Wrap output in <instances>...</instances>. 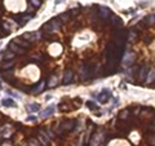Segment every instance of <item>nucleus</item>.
I'll return each mask as SVG.
<instances>
[{"label": "nucleus", "mask_w": 155, "mask_h": 146, "mask_svg": "<svg viewBox=\"0 0 155 146\" xmlns=\"http://www.w3.org/2000/svg\"><path fill=\"white\" fill-rule=\"evenodd\" d=\"M72 79V71L71 70H66L65 75H64V84H69Z\"/></svg>", "instance_id": "nucleus-5"}, {"label": "nucleus", "mask_w": 155, "mask_h": 146, "mask_svg": "<svg viewBox=\"0 0 155 146\" xmlns=\"http://www.w3.org/2000/svg\"><path fill=\"white\" fill-rule=\"evenodd\" d=\"M39 38V35H36L35 32H27L23 35V39H28V40H36Z\"/></svg>", "instance_id": "nucleus-6"}, {"label": "nucleus", "mask_w": 155, "mask_h": 146, "mask_svg": "<svg viewBox=\"0 0 155 146\" xmlns=\"http://www.w3.org/2000/svg\"><path fill=\"white\" fill-rule=\"evenodd\" d=\"M11 49H12L13 52H16V53H19V55H22V53H23V52H25V51H23V49H22V48H19V47H17V45H14V44H13V43H12V44H11Z\"/></svg>", "instance_id": "nucleus-7"}, {"label": "nucleus", "mask_w": 155, "mask_h": 146, "mask_svg": "<svg viewBox=\"0 0 155 146\" xmlns=\"http://www.w3.org/2000/svg\"><path fill=\"white\" fill-rule=\"evenodd\" d=\"M2 146H12V145H11V144H3Z\"/></svg>", "instance_id": "nucleus-16"}, {"label": "nucleus", "mask_w": 155, "mask_h": 146, "mask_svg": "<svg viewBox=\"0 0 155 146\" xmlns=\"http://www.w3.org/2000/svg\"><path fill=\"white\" fill-rule=\"evenodd\" d=\"M2 105L4 106V108H16L17 104L16 101H14L13 98H11V97H5V98L2 100Z\"/></svg>", "instance_id": "nucleus-1"}, {"label": "nucleus", "mask_w": 155, "mask_h": 146, "mask_svg": "<svg viewBox=\"0 0 155 146\" xmlns=\"http://www.w3.org/2000/svg\"><path fill=\"white\" fill-rule=\"evenodd\" d=\"M54 110H56V108L53 105L52 106H48L45 110L40 111V116H41V118H47V116H49V115H52L53 113H54Z\"/></svg>", "instance_id": "nucleus-2"}, {"label": "nucleus", "mask_w": 155, "mask_h": 146, "mask_svg": "<svg viewBox=\"0 0 155 146\" xmlns=\"http://www.w3.org/2000/svg\"><path fill=\"white\" fill-rule=\"evenodd\" d=\"M87 108H89V109H94L96 108V104H94V102H87Z\"/></svg>", "instance_id": "nucleus-14"}, {"label": "nucleus", "mask_w": 155, "mask_h": 146, "mask_svg": "<svg viewBox=\"0 0 155 146\" xmlns=\"http://www.w3.org/2000/svg\"><path fill=\"white\" fill-rule=\"evenodd\" d=\"M28 146H41V145H40V142H39V141L31 138L30 141H28Z\"/></svg>", "instance_id": "nucleus-11"}, {"label": "nucleus", "mask_w": 155, "mask_h": 146, "mask_svg": "<svg viewBox=\"0 0 155 146\" xmlns=\"http://www.w3.org/2000/svg\"><path fill=\"white\" fill-rule=\"evenodd\" d=\"M7 92H8V93H9V95H12V97H16V98H18V100H21V98H22V97H21V96H19V95L17 93V92H13V91H9V89H8Z\"/></svg>", "instance_id": "nucleus-12"}, {"label": "nucleus", "mask_w": 155, "mask_h": 146, "mask_svg": "<svg viewBox=\"0 0 155 146\" xmlns=\"http://www.w3.org/2000/svg\"><path fill=\"white\" fill-rule=\"evenodd\" d=\"M27 110L30 113H36V111L40 110V105L36 104V102H32V104H28L27 105Z\"/></svg>", "instance_id": "nucleus-4"}, {"label": "nucleus", "mask_w": 155, "mask_h": 146, "mask_svg": "<svg viewBox=\"0 0 155 146\" xmlns=\"http://www.w3.org/2000/svg\"><path fill=\"white\" fill-rule=\"evenodd\" d=\"M147 75H149V76H147V83L154 81V79H155V70L149 71V74H147Z\"/></svg>", "instance_id": "nucleus-8"}, {"label": "nucleus", "mask_w": 155, "mask_h": 146, "mask_svg": "<svg viewBox=\"0 0 155 146\" xmlns=\"http://www.w3.org/2000/svg\"><path fill=\"white\" fill-rule=\"evenodd\" d=\"M39 141L41 142L43 146H47L48 144H49V138H48V136H47L44 132H43V131H41L40 133H39Z\"/></svg>", "instance_id": "nucleus-3"}, {"label": "nucleus", "mask_w": 155, "mask_h": 146, "mask_svg": "<svg viewBox=\"0 0 155 146\" xmlns=\"http://www.w3.org/2000/svg\"><path fill=\"white\" fill-rule=\"evenodd\" d=\"M43 88H44V83H40L38 88L35 87V88L32 89V92H34V93H39V92H41V89H43Z\"/></svg>", "instance_id": "nucleus-10"}, {"label": "nucleus", "mask_w": 155, "mask_h": 146, "mask_svg": "<svg viewBox=\"0 0 155 146\" xmlns=\"http://www.w3.org/2000/svg\"><path fill=\"white\" fill-rule=\"evenodd\" d=\"M35 120H36V116H34V115H31L28 119H26V121H35Z\"/></svg>", "instance_id": "nucleus-15"}, {"label": "nucleus", "mask_w": 155, "mask_h": 146, "mask_svg": "<svg viewBox=\"0 0 155 146\" xmlns=\"http://www.w3.org/2000/svg\"><path fill=\"white\" fill-rule=\"evenodd\" d=\"M0 89H2V81H0Z\"/></svg>", "instance_id": "nucleus-17"}, {"label": "nucleus", "mask_w": 155, "mask_h": 146, "mask_svg": "<svg viewBox=\"0 0 155 146\" xmlns=\"http://www.w3.org/2000/svg\"><path fill=\"white\" fill-rule=\"evenodd\" d=\"M57 76H52L51 79H49V81H48V85L49 87H56L57 85Z\"/></svg>", "instance_id": "nucleus-9"}, {"label": "nucleus", "mask_w": 155, "mask_h": 146, "mask_svg": "<svg viewBox=\"0 0 155 146\" xmlns=\"http://www.w3.org/2000/svg\"><path fill=\"white\" fill-rule=\"evenodd\" d=\"M146 74H149V72H147V69H146V67H143V69L141 70V75H140V79H143V78L146 76Z\"/></svg>", "instance_id": "nucleus-13"}]
</instances>
